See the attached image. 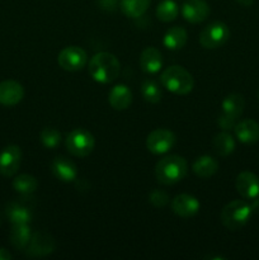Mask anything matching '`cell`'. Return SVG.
<instances>
[{
	"instance_id": "cell-1",
	"label": "cell",
	"mask_w": 259,
	"mask_h": 260,
	"mask_svg": "<svg viewBox=\"0 0 259 260\" xmlns=\"http://www.w3.org/2000/svg\"><path fill=\"white\" fill-rule=\"evenodd\" d=\"M88 70L94 80L102 84H108L118 78L121 63L112 53L99 52L89 61Z\"/></svg>"
},
{
	"instance_id": "cell-2",
	"label": "cell",
	"mask_w": 259,
	"mask_h": 260,
	"mask_svg": "<svg viewBox=\"0 0 259 260\" xmlns=\"http://www.w3.org/2000/svg\"><path fill=\"white\" fill-rule=\"evenodd\" d=\"M188 164L184 157L169 155L160 160L155 167L157 182L165 185H172L180 182L187 175Z\"/></svg>"
},
{
	"instance_id": "cell-3",
	"label": "cell",
	"mask_w": 259,
	"mask_h": 260,
	"mask_svg": "<svg viewBox=\"0 0 259 260\" xmlns=\"http://www.w3.org/2000/svg\"><path fill=\"white\" fill-rule=\"evenodd\" d=\"M160 80L164 88L178 95L190 93L195 85L193 76L182 66H169L161 73Z\"/></svg>"
},
{
	"instance_id": "cell-4",
	"label": "cell",
	"mask_w": 259,
	"mask_h": 260,
	"mask_svg": "<svg viewBox=\"0 0 259 260\" xmlns=\"http://www.w3.org/2000/svg\"><path fill=\"white\" fill-rule=\"evenodd\" d=\"M253 215V207L245 201H233L221 211V222L229 230L236 231L246 225Z\"/></svg>"
},
{
	"instance_id": "cell-5",
	"label": "cell",
	"mask_w": 259,
	"mask_h": 260,
	"mask_svg": "<svg viewBox=\"0 0 259 260\" xmlns=\"http://www.w3.org/2000/svg\"><path fill=\"white\" fill-rule=\"evenodd\" d=\"M95 146L94 136L84 128H76L66 136V149L74 156H88Z\"/></svg>"
},
{
	"instance_id": "cell-6",
	"label": "cell",
	"mask_w": 259,
	"mask_h": 260,
	"mask_svg": "<svg viewBox=\"0 0 259 260\" xmlns=\"http://www.w3.org/2000/svg\"><path fill=\"white\" fill-rule=\"evenodd\" d=\"M230 36V29L222 22H213L208 24L200 35V43L205 48L221 47Z\"/></svg>"
},
{
	"instance_id": "cell-7",
	"label": "cell",
	"mask_w": 259,
	"mask_h": 260,
	"mask_svg": "<svg viewBox=\"0 0 259 260\" xmlns=\"http://www.w3.org/2000/svg\"><path fill=\"white\" fill-rule=\"evenodd\" d=\"M55 249L56 241L53 236L47 233H43V231H37V233L32 234L29 244L25 248V254L30 258H41V256L52 254Z\"/></svg>"
},
{
	"instance_id": "cell-8",
	"label": "cell",
	"mask_w": 259,
	"mask_h": 260,
	"mask_svg": "<svg viewBox=\"0 0 259 260\" xmlns=\"http://www.w3.org/2000/svg\"><path fill=\"white\" fill-rule=\"evenodd\" d=\"M57 62L65 71H79L88 62V55L78 46H69L58 53Z\"/></svg>"
},
{
	"instance_id": "cell-9",
	"label": "cell",
	"mask_w": 259,
	"mask_h": 260,
	"mask_svg": "<svg viewBox=\"0 0 259 260\" xmlns=\"http://www.w3.org/2000/svg\"><path fill=\"white\" fill-rule=\"evenodd\" d=\"M175 135L165 128H157L152 131L146 139V147L150 152L155 155L165 154L175 144Z\"/></svg>"
},
{
	"instance_id": "cell-10",
	"label": "cell",
	"mask_w": 259,
	"mask_h": 260,
	"mask_svg": "<svg viewBox=\"0 0 259 260\" xmlns=\"http://www.w3.org/2000/svg\"><path fill=\"white\" fill-rule=\"evenodd\" d=\"M22 161V151L17 145H9L0 152V174L13 177L18 172Z\"/></svg>"
},
{
	"instance_id": "cell-11",
	"label": "cell",
	"mask_w": 259,
	"mask_h": 260,
	"mask_svg": "<svg viewBox=\"0 0 259 260\" xmlns=\"http://www.w3.org/2000/svg\"><path fill=\"white\" fill-rule=\"evenodd\" d=\"M235 187L239 194L245 200H256L259 197V178L251 172H241L236 177Z\"/></svg>"
},
{
	"instance_id": "cell-12",
	"label": "cell",
	"mask_w": 259,
	"mask_h": 260,
	"mask_svg": "<svg viewBox=\"0 0 259 260\" xmlns=\"http://www.w3.org/2000/svg\"><path fill=\"white\" fill-rule=\"evenodd\" d=\"M210 7L205 0H187L182 5V15L189 23H201L207 19Z\"/></svg>"
},
{
	"instance_id": "cell-13",
	"label": "cell",
	"mask_w": 259,
	"mask_h": 260,
	"mask_svg": "<svg viewBox=\"0 0 259 260\" xmlns=\"http://www.w3.org/2000/svg\"><path fill=\"white\" fill-rule=\"evenodd\" d=\"M24 96V89L18 81L5 80L0 83V104L12 107L19 103Z\"/></svg>"
},
{
	"instance_id": "cell-14",
	"label": "cell",
	"mask_w": 259,
	"mask_h": 260,
	"mask_svg": "<svg viewBox=\"0 0 259 260\" xmlns=\"http://www.w3.org/2000/svg\"><path fill=\"white\" fill-rule=\"evenodd\" d=\"M172 210L179 217H192L200 210V202L190 194H179L172 201Z\"/></svg>"
},
{
	"instance_id": "cell-15",
	"label": "cell",
	"mask_w": 259,
	"mask_h": 260,
	"mask_svg": "<svg viewBox=\"0 0 259 260\" xmlns=\"http://www.w3.org/2000/svg\"><path fill=\"white\" fill-rule=\"evenodd\" d=\"M53 175L61 182H74L78 178V168L65 156H56L51 165Z\"/></svg>"
},
{
	"instance_id": "cell-16",
	"label": "cell",
	"mask_w": 259,
	"mask_h": 260,
	"mask_svg": "<svg viewBox=\"0 0 259 260\" xmlns=\"http://www.w3.org/2000/svg\"><path fill=\"white\" fill-rule=\"evenodd\" d=\"M7 216L13 225H28L32 221V207L22 201L7 206Z\"/></svg>"
},
{
	"instance_id": "cell-17",
	"label": "cell",
	"mask_w": 259,
	"mask_h": 260,
	"mask_svg": "<svg viewBox=\"0 0 259 260\" xmlns=\"http://www.w3.org/2000/svg\"><path fill=\"white\" fill-rule=\"evenodd\" d=\"M235 134L243 144H255L259 140V123L254 119H244L235 126Z\"/></svg>"
},
{
	"instance_id": "cell-18",
	"label": "cell",
	"mask_w": 259,
	"mask_h": 260,
	"mask_svg": "<svg viewBox=\"0 0 259 260\" xmlns=\"http://www.w3.org/2000/svg\"><path fill=\"white\" fill-rule=\"evenodd\" d=\"M108 102L111 107L116 111H123L132 103V93L128 86L119 84L112 88L108 94Z\"/></svg>"
},
{
	"instance_id": "cell-19",
	"label": "cell",
	"mask_w": 259,
	"mask_h": 260,
	"mask_svg": "<svg viewBox=\"0 0 259 260\" xmlns=\"http://www.w3.org/2000/svg\"><path fill=\"white\" fill-rule=\"evenodd\" d=\"M140 66L147 74H155L160 71L163 66L161 52L155 47H146L140 56Z\"/></svg>"
},
{
	"instance_id": "cell-20",
	"label": "cell",
	"mask_w": 259,
	"mask_h": 260,
	"mask_svg": "<svg viewBox=\"0 0 259 260\" xmlns=\"http://www.w3.org/2000/svg\"><path fill=\"white\" fill-rule=\"evenodd\" d=\"M187 38L188 36L184 28L179 27V25H175V27L169 28L167 30V33L164 35L163 43L169 50L177 51L184 47V45L187 43Z\"/></svg>"
},
{
	"instance_id": "cell-21",
	"label": "cell",
	"mask_w": 259,
	"mask_h": 260,
	"mask_svg": "<svg viewBox=\"0 0 259 260\" xmlns=\"http://www.w3.org/2000/svg\"><path fill=\"white\" fill-rule=\"evenodd\" d=\"M32 233L28 225H13L10 231V243L18 250H25L29 244Z\"/></svg>"
},
{
	"instance_id": "cell-22",
	"label": "cell",
	"mask_w": 259,
	"mask_h": 260,
	"mask_svg": "<svg viewBox=\"0 0 259 260\" xmlns=\"http://www.w3.org/2000/svg\"><path fill=\"white\" fill-rule=\"evenodd\" d=\"M218 162L216 161L213 157L208 156V155H203V156L198 157L193 164V172L198 175L200 178H210L217 172Z\"/></svg>"
},
{
	"instance_id": "cell-23",
	"label": "cell",
	"mask_w": 259,
	"mask_h": 260,
	"mask_svg": "<svg viewBox=\"0 0 259 260\" xmlns=\"http://www.w3.org/2000/svg\"><path fill=\"white\" fill-rule=\"evenodd\" d=\"M244 107H245V101H244V96L240 95V94H229L222 101L223 113L235 117V118H239L241 116Z\"/></svg>"
},
{
	"instance_id": "cell-24",
	"label": "cell",
	"mask_w": 259,
	"mask_h": 260,
	"mask_svg": "<svg viewBox=\"0 0 259 260\" xmlns=\"http://www.w3.org/2000/svg\"><path fill=\"white\" fill-rule=\"evenodd\" d=\"M151 0H121V9L128 18H140L145 14Z\"/></svg>"
},
{
	"instance_id": "cell-25",
	"label": "cell",
	"mask_w": 259,
	"mask_h": 260,
	"mask_svg": "<svg viewBox=\"0 0 259 260\" xmlns=\"http://www.w3.org/2000/svg\"><path fill=\"white\" fill-rule=\"evenodd\" d=\"M212 147L220 156H228L235 149V141L228 132H221L212 139Z\"/></svg>"
},
{
	"instance_id": "cell-26",
	"label": "cell",
	"mask_w": 259,
	"mask_h": 260,
	"mask_svg": "<svg viewBox=\"0 0 259 260\" xmlns=\"http://www.w3.org/2000/svg\"><path fill=\"white\" fill-rule=\"evenodd\" d=\"M38 182L33 175L20 174L13 180V188L23 196H29L37 189Z\"/></svg>"
},
{
	"instance_id": "cell-27",
	"label": "cell",
	"mask_w": 259,
	"mask_h": 260,
	"mask_svg": "<svg viewBox=\"0 0 259 260\" xmlns=\"http://www.w3.org/2000/svg\"><path fill=\"white\" fill-rule=\"evenodd\" d=\"M179 14V7L174 0H163L156 8V17L161 22H172Z\"/></svg>"
},
{
	"instance_id": "cell-28",
	"label": "cell",
	"mask_w": 259,
	"mask_h": 260,
	"mask_svg": "<svg viewBox=\"0 0 259 260\" xmlns=\"http://www.w3.org/2000/svg\"><path fill=\"white\" fill-rule=\"evenodd\" d=\"M141 94L145 101L152 104L159 103L163 96V91L160 89L159 84L154 80H150V79H147V80H145L142 83Z\"/></svg>"
},
{
	"instance_id": "cell-29",
	"label": "cell",
	"mask_w": 259,
	"mask_h": 260,
	"mask_svg": "<svg viewBox=\"0 0 259 260\" xmlns=\"http://www.w3.org/2000/svg\"><path fill=\"white\" fill-rule=\"evenodd\" d=\"M41 141L47 149H55L61 141V134L52 127H46L41 131Z\"/></svg>"
},
{
	"instance_id": "cell-30",
	"label": "cell",
	"mask_w": 259,
	"mask_h": 260,
	"mask_svg": "<svg viewBox=\"0 0 259 260\" xmlns=\"http://www.w3.org/2000/svg\"><path fill=\"white\" fill-rule=\"evenodd\" d=\"M149 201L154 207L163 208L168 205V202H169V196H168L164 190L154 189L150 193Z\"/></svg>"
},
{
	"instance_id": "cell-31",
	"label": "cell",
	"mask_w": 259,
	"mask_h": 260,
	"mask_svg": "<svg viewBox=\"0 0 259 260\" xmlns=\"http://www.w3.org/2000/svg\"><path fill=\"white\" fill-rule=\"evenodd\" d=\"M236 121H238V118H235V117H231V116H229V114L223 113L222 116L218 117L217 123H218V126H220L222 129H225V131H230V129L235 128L236 123H238Z\"/></svg>"
},
{
	"instance_id": "cell-32",
	"label": "cell",
	"mask_w": 259,
	"mask_h": 260,
	"mask_svg": "<svg viewBox=\"0 0 259 260\" xmlns=\"http://www.w3.org/2000/svg\"><path fill=\"white\" fill-rule=\"evenodd\" d=\"M119 0H98V4L101 9L106 10V12H113L118 7Z\"/></svg>"
},
{
	"instance_id": "cell-33",
	"label": "cell",
	"mask_w": 259,
	"mask_h": 260,
	"mask_svg": "<svg viewBox=\"0 0 259 260\" xmlns=\"http://www.w3.org/2000/svg\"><path fill=\"white\" fill-rule=\"evenodd\" d=\"M12 259V254L7 250V249H0V260H10Z\"/></svg>"
},
{
	"instance_id": "cell-34",
	"label": "cell",
	"mask_w": 259,
	"mask_h": 260,
	"mask_svg": "<svg viewBox=\"0 0 259 260\" xmlns=\"http://www.w3.org/2000/svg\"><path fill=\"white\" fill-rule=\"evenodd\" d=\"M236 2H238L239 4L244 5V7H250L254 3V0H236Z\"/></svg>"
},
{
	"instance_id": "cell-35",
	"label": "cell",
	"mask_w": 259,
	"mask_h": 260,
	"mask_svg": "<svg viewBox=\"0 0 259 260\" xmlns=\"http://www.w3.org/2000/svg\"><path fill=\"white\" fill-rule=\"evenodd\" d=\"M258 96H259V93H258Z\"/></svg>"
}]
</instances>
